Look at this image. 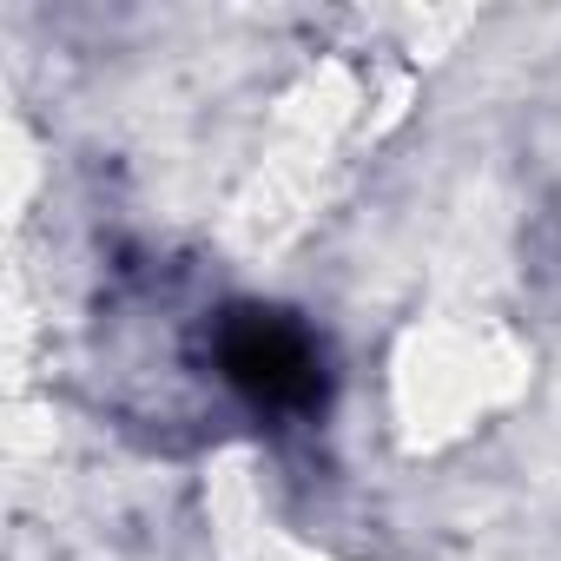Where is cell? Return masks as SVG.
Segmentation results:
<instances>
[{
  "label": "cell",
  "instance_id": "cell-1",
  "mask_svg": "<svg viewBox=\"0 0 561 561\" xmlns=\"http://www.w3.org/2000/svg\"><path fill=\"white\" fill-rule=\"evenodd\" d=\"M198 364L264 430H311L331 410V351L318 324H305L285 305H218L198 331Z\"/></svg>",
  "mask_w": 561,
  "mask_h": 561
}]
</instances>
